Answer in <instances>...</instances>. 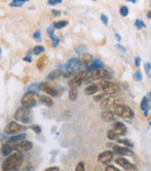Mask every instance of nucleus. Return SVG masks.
<instances>
[{
  "mask_svg": "<svg viewBox=\"0 0 151 171\" xmlns=\"http://www.w3.org/2000/svg\"><path fill=\"white\" fill-rule=\"evenodd\" d=\"M26 137H27V135L26 134H19V135H12L8 140H9V142L15 143V142H20V141H22V140Z\"/></svg>",
  "mask_w": 151,
  "mask_h": 171,
  "instance_id": "obj_23",
  "label": "nucleus"
},
{
  "mask_svg": "<svg viewBox=\"0 0 151 171\" xmlns=\"http://www.w3.org/2000/svg\"><path fill=\"white\" fill-rule=\"evenodd\" d=\"M98 90H99L98 85H95V84H91V85H88L85 89V94L86 96H93V94H95L97 92H98Z\"/></svg>",
  "mask_w": 151,
  "mask_h": 171,
  "instance_id": "obj_21",
  "label": "nucleus"
},
{
  "mask_svg": "<svg viewBox=\"0 0 151 171\" xmlns=\"http://www.w3.org/2000/svg\"><path fill=\"white\" fill-rule=\"evenodd\" d=\"M63 0H48V4L50 5V6H55V5L57 4H61Z\"/></svg>",
  "mask_w": 151,
  "mask_h": 171,
  "instance_id": "obj_39",
  "label": "nucleus"
},
{
  "mask_svg": "<svg viewBox=\"0 0 151 171\" xmlns=\"http://www.w3.org/2000/svg\"><path fill=\"white\" fill-rule=\"evenodd\" d=\"M58 170H59V168L58 167H51V168L45 169V171H58Z\"/></svg>",
  "mask_w": 151,
  "mask_h": 171,
  "instance_id": "obj_46",
  "label": "nucleus"
},
{
  "mask_svg": "<svg viewBox=\"0 0 151 171\" xmlns=\"http://www.w3.org/2000/svg\"><path fill=\"white\" fill-rule=\"evenodd\" d=\"M100 18H101V21L102 22H103V23L106 24H108V18H107L106 15H105V14H101V16H100Z\"/></svg>",
  "mask_w": 151,
  "mask_h": 171,
  "instance_id": "obj_40",
  "label": "nucleus"
},
{
  "mask_svg": "<svg viewBox=\"0 0 151 171\" xmlns=\"http://www.w3.org/2000/svg\"><path fill=\"white\" fill-rule=\"evenodd\" d=\"M144 69H145V72L149 73L151 71V64L150 63H145L144 64Z\"/></svg>",
  "mask_w": 151,
  "mask_h": 171,
  "instance_id": "obj_42",
  "label": "nucleus"
},
{
  "mask_svg": "<svg viewBox=\"0 0 151 171\" xmlns=\"http://www.w3.org/2000/svg\"><path fill=\"white\" fill-rule=\"evenodd\" d=\"M26 127L18 123V122L13 121V122H9L8 125L6 126L5 128V133L6 134H11V135H14V134H18V133H21L22 130H25Z\"/></svg>",
  "mask_w": 151,
  "mask_h": 171,
  "instance_id": "obj_7",
  "label": "nucleus"
},
{
  "mask_svg": "<svg viewBox=\"0 0 151 171\" xmlns=\"http://www.w3.org/2000/svg\"><path fill=\"white\" fill-rule=\"evenodd\" d=\"M135 27L137 29H142V28H145V23L143 22L142 20H139V19H137V20L135 21Z\"/></svg>",
  "mask_w": 151,
  "mask_h": 171,
  "instance_id": "obj_31",
  "label": "nucleus"
},
{
  "mask_svg": "<svg viewBox=\"0 0 151 171\" xmlns=\"http://www.w3.org/2000/svg\"><path fill=\"white\" fill-rule=\"evenodd\" d=\"M40 90H42L43 92H45V93L51 96V97H57L58 96V91L50 83H45V81L44 83H41L40 84Z\"/></svg>",
  "mask_w": 151,
  "mask_h": 171,
  "instance_id": "obj_9",
  "label": "nucleus"
},
{
  "mask_svg": "<svg viewBox=\"0 0 151 171\" xmlns=\"http://www.w3.org/2000/svg\"><path fill=\"white\" fill-rule=\"evenodd\" d=\"M118 142L120 143V144H123V146L128 147V148H133V147H134L133 142H130V141L127 140V138H118Z\"/></svg>",
  "mask_w": 151,
  "mask_h": 171,
  "instance_id": "obj_29",
  "label": "nucleus"
},
{
  "mask_svg": "<svg viewBox=\"0 0 151 171\" xmlns=\"http://www.w3.org/2000/svg\"><path fill=\"white\" fill-rule=\"evenodd\" d=\"M68 21L66 20H61V21H57V22H55L53 23V28H56V29H62V28H64V27H66L68 26Z\"/></svg>",
  "mask_w": 151,
  "mask_h": 171,
  "instance_id": "obj_27",
  "label": "nucleus"
},
{
  "mask_svg": "<svg viewBox=\"0 0 151 171\" xmlns=\"http://www.w3.org/2000/svg\"><path fill=\"white\" fill-rule=\"evenodd\" d=\"M14 118L15 120L20 122H23V123H28L30 122V112H29V108L27 107H23V106H21L17 110L15 114H14Z\"/></svg>",
  "mask_w": 151,
  "mask_h": 171,
  "instance_id": "obj_4",
  "label": "nucleus"
},
{
  "mask_svg": "<svg viewBox=\"0 0 151 171\" xmlns=\"http://www.w3.org/2000/svg\"><path fill=\"white\" fill-rule=\"evenodd\" d=\"M113 112L115 115H118L123 119H134V112L129 106L121 105V104H116L113 106Z\"/></svg>",
  "mask_w": 151,
  "mask_h": 171,
  "instance_id": "obj_3",
  "label": "nucleus"
},
{
  "mask_svg": "<svg viewBox=\"0 0 151 171\" xmlns=\"http://www.w3.org/2000/svg\"><path fill=\"white\" fill-rule=\"evenodd\" d=\"M115 162L118 163L120 167H122L124 170H136V165L135 164H131L130 162H128L126 158L123 157H120V158H116Z\"/></svg>",
  "mask_w": 151,
  "mask_h": 171,
  "instance_id": "obj_13",
  "label": "nucleus"
},
{
  "mask_svg": "<svg viewBox=\"0 0 151 171\" xmlns=\"http://www.w3.org/2000/svg\"><path fill=\"white\" fill-rule=\"evenodd\" d=\"M120 14L122 16L128 15V14H129V9H128V7H127V6H121V7H120Z\"/></svg>",
  "mask_w": 151,
  "mask_h": 171,
  "instance_id": "obj_33",
  "label": "nucleus"
},
{
  "mask_svg": "<svg viewBox=\"0 0 151 171\" xmlns=\"http://www.w3.org/2000/svg\"><path fill=\"white\" fill-rule=\"evenodd\" d=\"M113 151L116 153V154H118V155H133V153H131L128 148H126V147L114 146L113 147Z\"/></svg>",
  "mask_w": 151,
  "mask_h": 171,
  "instance_id": "obj_20",
  "label": "nucleus"
},
{
  "mask_svg": "<svg viewBox=\"0 0 151 171\" xmlns=\"http://www.w3.org/2000/svg\"><path fill=\"white\" fill-rule=\"evenodd\" d=\"M23 61H26V62H28V63H30V62H32V57H30V56H26V57H23Z\"/></svg>",
  "mask_w": 151,
  "mask_h": 171,
  "instance_id": "obj_49",
  "label": "nucleus"
},
{
  "mask_svg": "<svg viewBox=\"0 0 151 171\" xmlns=\"http://www.w3.org/2000/svg\"><path fill=\"white\" fill-rule=\"evenodd\" d=\"M17 147L20 151H29L32 150V148H33V143L29 142V141H26V140H22V141L18 143Z\"/></svg>",
  "mask_w": 151,
  "mask_h": 171,
  "instance_id": "obj_16",
  "label": "nucleus"
},
{
  "mask_svg": "<svg viewBox=\"0 0 151 171\" xmlns=\"http://www.w3.org/2000/svg\"><path fill=\"white\" fill-rule=\"evenodd\" d=\"M23 159V156L21 153H14V154L8 155V157L5 159L3 163L1 169L5 171H11V170H17L21 165V162Z\"/></svg>",
  "mask_w": 151,
  "mask_h": 171,
  "instance_id": "obj_1",
  "label": "nucleus"
},
{
  "mask_svg": "<svg viewBox=\"0 0 151 171\" xmlns=\"http://www.w3.org/2000/svg\"><path fill=\"white\" fill-rule=\"evenodd\" d=\"M150 3H151V0H150Z\"/></svg>",
  "mask_w": 151,
  "mask_h": 171,
  "instance_id": "obj_56",
  "label": "nucleus"
},
{
  "mask_svg": "<svg viewBox=\"0 0 151 171\" xmlns=\"http://www.w3.org/2000/svg\"><path fill=\"white\" fill-rule=\"evenodd\" d=\"M80 62H82L83 65H86V68L87 66H90L92 63H93V57H92V55H90V54H86V53H83L82 56H80Z\"/></svg>",
  "mask_w": 151,
  "mask_h": 171,
  "instance_id": "obj_17",
  "label": "nucleus"
},
{
  "mask_svg": "<svg viewBox=\"0 0 151 171\" xmlns=\"http://www.w3.org/2000/svg\"><path fill=\"white\" fill-rule=\"evenodd\" d=\"M107 136H108V138H109V140H118V135L115 134L113 130H109V132L107 133Z\"/></svg>",
  "mask_w": 151,
  "mask_h": 171,
  "instance_id": "obj_35",
  "label": "nucleus"
},
{
  "mask_svg": "<svg viewBox=\"0 0 151 171\" xmlns=\"http://www.w3.org/2000/svg\"><path fill=\"white\" fill-rule=\"evenodd\" d=\"M30 129H33L34 132H35V133H36V134H40V133H41V127L40 126H36V125H34V126H32L30 127Z\"/></svg>",
  "mask_w": 151,
  "mask_h": 171,
  "instance_id": "obj_38",
  "label": "nucleus"
},
{
  "mask_svg": "<svg viewBox=\"0 0 151 171\" xmlns=\"http://www.w3.org/2000/svg\"><path fill=\"white\" fill-rule=\"evenodd\" d=\"M141 110L143 111V113L145 117H148L149 111H150V100L148 99V97H144L141 101Z\"/></svg>",
  "mask_w": 151,
  "mask_h": 171,
  "instance_id": "obj_18",
  "label": "nucleus"
},
{
  "mask_svg": "<svg viewBox=\"0 0 151 171\" xmlns=\"http://www.w3.org/2000/svg\"><path fill=\"white\" fill-rule=\"evenodd\" d=\"M34 39L35 40H40L41 39V32L40 30H36V32L34 33Z\"/></svg>",
  "mask_w": 151,
  "mask_h": 171,
  "instance_id": "obj_41",
  "label": "nucleus"
},
{
  "mask_svg": "<svg viewBox=\"0 0 151 171\" xmlns=\"http://www.w3.org/2000/svg\"><path fill=\"white\" fill-rule=\"evenodd\" d=\"M88 75H90V73H88L87 70H86V71H82V72H79L77 76L73 78V79H71V80H70L69 86H70V87H78L79 85H82Z\"/></svg>",
  "mask_w": 151,
  "mask_h": 171,
  "instance_id": "obj_8",
  "label": "nucleus"
},
{
  "mask_svg": "<svg viewBox=\"0 0 151 171\" xmlns=\"http://www.w3.org/2000/svg\"><path fill=\"white\" fill-rule=\"evenodd\" d=\"M47 61H48V57L43 55L40 57V60L37 61V69L38 70H44L45 65H47Z\"/></svg>",
  "mask_w": 151,
  "mask_h": 171,
  "instance_id": "obj_22",
  "label": "nucleus"
},
{
  "mask_svg": "<svg viewBox=\"0 0 151 171\" xmlns=\"http://www.w3.org/2000/svg\"><path fill=\"white\" fill-rule=\"evenodd\" d=\"M0 56H1V48H0Z\"/></svg>",
  "mask_w": 151,
  "mask_h": 171,
  "instance_id": "obj_55",
  "label": "nucleus"
},
{
  "mask_svg": "<svg viewBox=\"0 0 151 171\" xmlns=\"http://www.w3.org/2000/svg\"><path fill=\"white\" fill-rule=\"evenodd\" d=\"M128 1H129V3H133V4H135V3H136V0H128Z\"/></svg>",
  "mask_w": 151,
  "mask_h": 171,
  "instance_id": "obj_54",
  "label": "nucleus"
},
{
  "mask_svg": "<svg viewBox=\"0 0 151 171\" xmlns=\"http://www.w3.org/2000/svg\"><path fill=\"white\" fill-rule=\"evenodd\" d=\"M112 130H113L118 136H122V135H124L127 133V128L122 122H114V123H113V129Z\"/></svg>",
  "mask_w": 151,
  "mask_h": 171,
  "instance_id": "obj_12",
  "label": "nucleus"
},
{
  "mask_svg": "<svg viewBox=\"0 0 151 171\" xmlns=\"http://www.w3.org/2000/svg\"><path fill=\"white\" fill-rule=\"evenodd\" d=\"M102 92L106 94H116L120 91V86L116 83H112V81H102L100 84Z\"/></svg>",
  "mask_w": 151,
  "mask_h": 171,
  "instance_id": "obj_6",
  "label": "nucleus"
},
{
  "mask_svg": "<svg viewBox=\"0 0 151 171\" xmlns=\"http://www.w3.org/2000/svg\"><path fill=\"white\" fill-rule=\"evenodd\" d=\"M99 162L102 164H108L109 162L113 161V151H103L99 155Z\"/></svg>",
  "mask_w": 151,
  "mask_h": 171,
  "instance_id": "obj_14",
  "label": "nucleus"
},
{
  "mask_svg": "<svg viewBox=\"0 0 151 171\" xmlns=\"http://www.w3.org/2000/svg\"><path fill=\"white\" fill-rule=\"evenodd\" d=\"M118 48L120 49V50H122V51H126V48H123V47H121L120 44H118Z\"/></svg>",
  "mask_w": 151,
  "mask_h": 171,
  "instance_id": "obj_51",
  "label": "nucleus"
},
{
  "mask_svg": "<svg viewBox=\"0 0 151 171\" xmlns=\"http://www.w3.org/2000/svg\"><path fill=\"white\" fill-rule=\"evenodd\" d=\"M147 97H148V99H149V100H150V101H151V91H150V92H149V93H148Z\"/></svg>",
  "mask_w": 151,
  "mask_h": 171,
  "instance_id": "obj_52",
  "label": "nucleus"
},
{
  "mask_svg": "<svg viewBox=\"0 0 151 171\" xmlns=\"http://www.w3.org/2000/svg\"><path fill=\"white\" fill-rule=\"evenodd\" d=\"M78 98V91L77 87H70V92H69V99L71 101H74L77 100Z\"/></svg>",
  "mask_w": 151,
  "mask_h": 171,
  "instance_id": "obj_26",
  "label": "nucleus"
},
{
  "mask_svg": "<svg viewBox=\"0 0 151 171\" xmlns=\"http://www.w3.org/2000/svg\"><path fill=\"white\" fill-rule=\"evenodd\" d=\"M147 16H148V19H151V12H148L147 13Z\"/></svg>",
  "mask_w": 151,
  "mask_h": 171,
  "instance_id": "obj_53",
  "label": "nucleus"
},
{
  "mask_svg": "<svg viewBox=\"0 0 151 171\" xmlns=\"http://www.w3.org/2000/svg\"><path fill=\"white\" fill-rule=\"evenodd\" d=\"M62 76V71L61 70H53V72L49 73L48 75V80H55V79H57V78H59Z\"/></svg>",
  "mask_w": 151,
  "mask_h": 171,
  "instance_id": "obj_25",
  "label": "nucleus"
},
{
  "mask_svg": "<svg viewBox=\"0 0 151 171\" xmlns=\"http://www.w3.org/2000/svg\"><path fill=\"white\" fill-rule=\"evenodd\" d=\"M28 0H13L12 3H9V6L11 7H21L22 5L27 3Z\"/></svg>",
  "mask_w": 151,
  "mask_h": 171,
  "instance_id": "obj_28",
  "label": "nucleus"
},
{
  "mask_svg": "<svg viewBox=\"0 0 151 171\" xmlns=\"http://www.w3.org/2000/svg\"><path fill=\"white\" fill-rule=\"evenodd\" d=\"M106 171H118V168H114L113 165H108L106 168Z\"/></svg>",
  "mask_w": 151,
  "mask_h": 171,
  "instance_id": "obj_44",
  "label": "nucleus"
},
{
  "mask_svg": "<svg viewBox=\"0 0 151 171\" xmlns=\"http://www.w3.org/2000/svg\"><path fill=\"white\" fill-rule=\"evenodd\" d=\"M80 66H82V62H80L79 58H70L65 65L66 73H64V76L68 77V76H70V75L77 72L78 70L80 69Z\"/></svg>",
  "mask_w": 151,
  "mask_h": 171,
  "instance_id": "obj_5",
  "label": "nucleus"
},
{
  "mask_svg": "<svg viewBox=\"0 0 151 171\" xmlns=\"http://www.w3.org/2000/svg\"><path fill=\"white\" fill-rule=\"evenodd\" d=\"M118 99L115 97H109V98H106V99H103L101 101V105H100V107H101L102 110H105V108H113V106L116 105V101H118Z\"/></svg>",
  "mask_w": 151,
  "mask_h": 171,
  "instance_id": "obj_11",
  "label": "nucleus"
},
{
  "mask_svg": "<svg viewBox=\"0 0 151 171\" xmlns=\"http://www.w3.org/2000/svg\"><path fill=\"white\" fill-rule=\"evenodd\" d=\"M115 37H116V40H118V41H121V36H120V34H115Z\"/></svg>",
  "mask_w": 151,
  "mask_h": 171,
  "instance_id": "obj_50",
  "label": "nucleus"
},
{
  "mask_svg": "<svg viewBox=\"0 0 151 171\" xmlns=\"http://www.w3.org/2000/svg\"><path fill=\"white\" fill-rule=\"evenodd\" d=\"M101 119L103 121L106 122H110L115 120V114L113 111H103L101 113Z\"/></svg>",
  "mask_w": 151,
  "mask_h": 171,
  "instance_id": "obj_19",
  "label": "nucleus"
},
{
  "mask_svg": "<svg viewBox=\"0 0 151 171\" xmlns=\"http://www.w3.org/2000/svg\"><path fill=\"white\" fill-rule=\"evenodd\" d=\"M51 14H53V16H58L59 14H61V12H59V11H55V9H53V12H51Z\"/></svg>",
  "mask_w": 151,
  "mask_h": 171,
  "instance_id": "obj_48",
  "label": "nucleus"
},
{
  "mask_svg": "<svg viewBox=\"0 0 151 171\" xmlns=\"http://www.w3.org/2000/svg\"><path fill=\"white\" fill-rule=\"evenodd\" d=\"M91 75L93 76V78H97V79H109L112 76L109 75L108 71H106L102 68H99V69H94L91 71Z\"/></svg>",
  "mask_w": 151,
  "mask_h": 171,
  "instance_id": "obj_10",
  "label": "nucleus"
},
{
  "mask_svg": "<svg viewBox=\"0 0 151 171\" xmlns=\"http://www.w3.org/2000/svg\"><path fill=\"white\" fill-rule=\"evenodd\" d=\"M85 170V164L84 162H79L77 164V167H76V171H84Z\"/></svg>",
  "mask_w": 151,
  "mask_h": 171,
  "instance_id": "obj_37",
  "label": "nucleus"
},
{
  "mask_svg": "<svg viewBox=\"0 0 151 171\" xmlns=\"http://www.w3.org/2000/svg\"><path fill=\"white\" fill-rule=\"evenodd\" d=\"M103 98H105V93L103 94H101V96H97V97H94V100L95 101H100V100H103Z\"/></svg>",
  "mask_w": 151,
  "mask_h": 171,
  "instance_id": "obj_43",
  "label": "nucleus"
},
{
  "mask_svg": "<svg viewBox=\"0 0 151 171\" xmlns=\"http://www.w3.org/2000/svg\"><path fill=\"white\" fill-rule=\"evenodd\" d=\"M135 65H136V66H139V65H141V58H139L138 56L135 57Z\"/></svg>",
  "mask_w": 151,
  "mask_h": 171,
  "instance_id": "obj_45",
  "label": "nucleus"
},
{
  "mask_svg": "<svg viewBox=\"0 0 151 171\" xmlns=\"http://www.w3.org/2000/svg\"><path fill=\"white\" fill-rule=\"evenodd\" d=\"M43 53H44V47H42V45H36V47L33 49V54L36 55V56H40V55H42Z\"/></svg>",
  "mask_w": 151,
  "mask_h": 171,
  "instance_id": "obj_30",
  "label": "nucleus"
},
{
  "mask_svg": "<svg viewBox=\"0 0 151 171\" xmlns=\"http://www.w3.org/2000/svg\"><path fill=\"white\" fill-rule=\"evenodd\" d=\"M134 79L136 81H141L143 79V76H142V72L141 71H137V72L134 75Z\"/></svg>",
  "mask_w": 151,
  "mask_h": 171,
  "instance_id": "obj_36",
  "label": "nucleus"
},
{
  "mask_svg": "<svg viewBox=\"0 0 151 171\" xmlns=\"http://www.w3.org/2000/svg\"><path fill=\"white\" fill-rule=\"evenodd\" d=\"M17 149H18V147L14 146V143L8 142L1 147V154H3V156H8V155H11L13 151L17 150Z\"/></svg>",
  "mask_w": 151,
  "mask_h": 171,
  "instance_id": "obj_15",
  "label": "nucleus"
},
{
  "mask_svg": "<svg viewBox=\"0 0 151 171\" xmlns=\"http://www.w3.org/2000/svg\"><path fill=\"white\" fill-rule=\"evenodd\" d=\"M85 49H86L85 45H82V47H78V48H76V51H77V53H80V51L85 50Z\"/></svg>",
  "mask_w": 151,
  "mask_h": 171,
  "instance_id": "obj_47",
  "label": "nucleus"
},
{
  "mask_svg": "<svg viewBox=\"0 0 151 171\" xmlns=\"http://www.w3.org/2000/svg\"><path fill=\"white\" fill-rule=\"evenodd\" d=\"M40 102V96L37 94V92H32L29 91L22 97L21 99V105L27 108H33L34 106H36Z\"/></svg>",
  "mask_w": 151,
  "mask_h": 171,
  "instance_id": "obj_2",
  "label": "nucleus"
},
{
  "mask_svg": "<svg viewBox=\"0 0 151 171\" xmlns=\"http://www.w3.org/2000/svg\"><path fill=\"white\" fill-rule=\"evenodd\" d=\"M49 36H50V39L53 40V45L55 47V48H56V47L58 45V43H59V39H58V37L56 36L55 34H51V35H49Z\"/></svg>",
  "mask_w": 151,
  "mask_h": 171,
  "instance_id": "obj_32",
  "label": "nucleus"
},
{
  "mask_svg": "<svg viewBox=\"0 0 151 171\" xmlns=\"http://www.w3.org/2000/svg\"><path fill=\"white\" fill-rule=\"evenodd\" d=\"M28 90L32 92H40V84H33L29 86Z\"/></svg>",
  "mask_w": 151,
  "mask_h": 171,
  "instance_id": "obj_34",
  "label": "nucleus"
},
{
  "mask_svg": "<svg viewBox=\"0 0 151 171\" xmlns=\"http://www.w3.org/2000/svg\"><path fill=\"white\" fill-rule=\"evenodd\" d=\"M40 101H41L42 104H44L45 106H48V107H51L53 104V99L49 98L48 96H40Z\"/></svg>",
  "mask_w": 151,
  "mask_h": 171,
  "instance_id": "obj_24",
  "label": "nucleus"
}]
</instances>
